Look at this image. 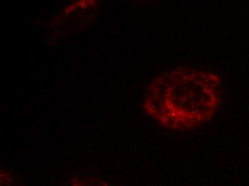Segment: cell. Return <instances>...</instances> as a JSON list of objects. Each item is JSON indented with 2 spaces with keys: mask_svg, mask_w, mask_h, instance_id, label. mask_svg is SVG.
<instances>
[{
  "mask_svg": "<svg viewBox=\"0 0 249 186\" xmlns=\"http://www.w3.org/2000/svg\"><path fill=\"white\" fill-rule=\"evenodd\" d=\"M222 98L219 79L210 72L179 69L153 83L147 111L168 128L194 131L213 117Z\"/></svg>",
  "mask_w": 249,
  "mask_h": 186,
  "instance_id": "6da1fadb",
  "label": "cell"
}]
</instances>
